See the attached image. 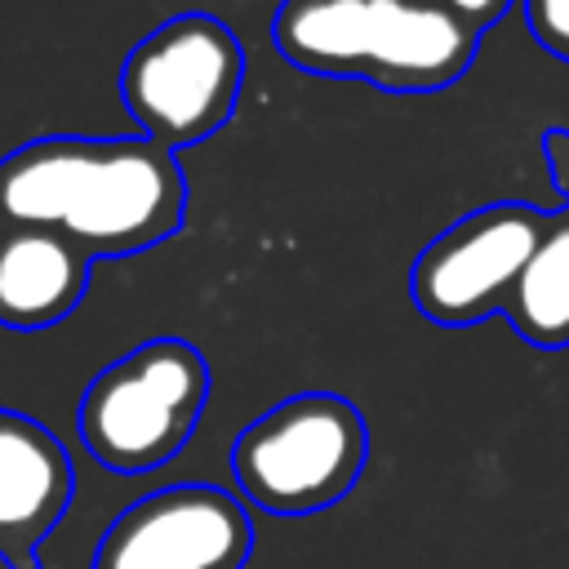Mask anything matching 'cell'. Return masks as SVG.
Wrapping results in <instances>:
<instances>
[{"mask_svg":"<svg viewBox=\"0 0 569 569\" xmlns=\"http://www.w3.org/2000/svg\"><path fill=\"white\" fill-rule=\"evenodd\" d=\"M0 222L58 227L93 258H124L182 231L187 178L147 133H49L0 156Z\"/></svg>","mask_w":569,"mask_h":569,"instance_id":"cell-1","label":"cell"},{"mask_svg":"<svg viewBox=\"0 0 569 569\" xmlns=\"http://www.w3.org/2000/svg\"><path fill=\"white\" fill-rule=\"evenodd\" d=\"M480 36L445 0H280L271 13V44L289 67L365 80L382 93L458 84Z\"/></svg>","mask_w":569,"mask_h":569,"instance_id":"cell-2","label":"cell"},{"mask_svg":"<svg viewBox=\"0 0 569 569\" xmlns=\"http://www.w3.org/2000/svg\"><path fill=\"white\" fill-rule=\"evenodd\" d=\"M209 400V360L187 338H147L116 356L80 396V440L93 462L120 476L169 462L196 431Z\"/></svg>","mask_w":569,"mask_h":569,"instance_id":"cell-3","label":"cell"},{"mask_svg":"<svg viewBox=\"0 0 569 569\" xmlns=\"http://www.w3.org/2000/svg\"><path fill=\"white\" fill-rule=\"evenodd\" d=\"M365 462V413L338 391H298L240 427L231 445L240 493L271 516H316L342 502Z\"/></svg>","mask_w":569,"mask_h":569,"instance_id":"cell-4","label":"cell"},{"mask_svg":"<svg viewBox=\"0 0 569 569\" xmlns=\"http://www.w3.org/2000/svg\"><path fill=\"white\" fill-rule=\"evenodd\" d=\"M240 84V36L200 9L151 27L120 67V102L129 120L169 151L213 138L231 120Z\"/></svg>","mask_w":569,"mask_h":569,"instance_id":"cell-5","label":"cell"},{"mask_svg":"<svg viewBox=\"0 0 569 569\" xmlns=\"http://www.w3.org/2000/svg\"><path fill=\"white\" fill-rule=\"evenodd\" d=\"M547 227V209L498 200L449 222L409 271L413 307L431 325H476L507 311L516 280L525 276Z\"/></svg>","mask_w":569,"mask_h":569,"instance_id":"cell-6","label":"cell"},{"mask_svg":"<svg viewBox=\"0 0 569 569\" xmlns=\"http://www.w3.org/2000/svg\"><path fill=\"white\" fill-rule=\"evenodd\" d=\"M249 507L218 485H169L129 502L98 538L93 569H244Z\"/></svg>","mask_w":569,"mask_h":569,"instance_id":"cell-7","label":"cell"},{"mask_svg":"<svg viewBox=\"0 0 569 569\" xmlns=\"http://www.w3.org/2000/svg\"><path fill=\"white\" fill-rule=\"evenodd\" d=\"M76 498V467L62 440L0 405V560L9 569H44L40 542Z\"/></svg>","mask_w":569,"mask_h":569,"instance_id":"cell-8","label":"cell"},{"mask_svg":"<svg viewBox=\"0 0 569 569\" xmlns=\"http://www.w3.org/2000/svg\"><path fill=\"white\" fill-rule=\"evenodd\" d=\"M89 249L58 227L0 222V325L49 329L89 293Z\"/></svg>","mask_w":569,"mask_h":569,"instance_id":"cell-9","label":"cell"},{"mask_svg":"<svg viewBox=\"0 0 569 569\" xmlns=\"http://www.w3.org/2000/svg\"><path fill=\"white\" fill-rule=\"evenodd\" d=\"M547 173L560 191L556 209H547L542 240L516 280L502 320L525 338L529 347L560 351L569 347V129H547L538 138Z\"/></svg>","mask_w":569,"mask_h":569,"instance_id":"cell-10","label":"cell"},{"mask_svg":"<svg viewBox=\"0 0 569 569\" xmlns=\"http://www.w3.org/2000/svg\"><path fill=\"white\" fill-rule=\"evenodd\" d=\"M525 22L551 58L569 62V0H525Z\"/></svg>","mask_w":569,"mask_h":569,"instance_id":"cell-11","label":"cell"},{"mask_svg":"<svg viewBox=\"0 0 569 569\" xmlns=\"http://www.w3.org/2000/svg\"><path fill=\"white\" fill-rule=\"evenodd\" d=\"M458 18H467L476 31H489L507 9H511V0H445Z\"/></svg>","mask_w":569,"mask_h":569,"instance_id":"cell-12","label":"cell"}]
</instances>
